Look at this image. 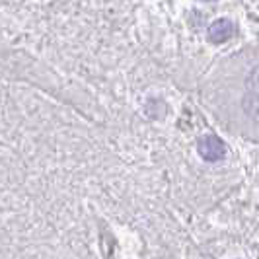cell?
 <instances>
[{"instance_id": "cell-2", "label": "cell", "mask_w": 259, "mask_h": 259, "mask_svg": "<svg viewBox=\"0 0 259 259\" xmlns=\"http://www.w3.org/2000/svg\"><path fill=\"white\" fill-rule=\"evenodd\" d=\"M234 31H236V27H234L232 22L228 18H221V20H217L208 26L207 35L210 43H224V41L232 37Z\"/></svg>"}, {"instance_id": "cell-1", "label": "cell", "mask_w": 259, "mask_h": 259, "mask_svg": "<svg viewBox=\"0 0 259 259\" xmlns=\"http://www.w3.org/2000/svg\"><path fill=\"white\" fill-rule=\"evenodd\" d=\"M199 154L203 156L207 162H219L226 154V146L219 137L207 135L199 141Z\"/></svg>"}]
</instances>
